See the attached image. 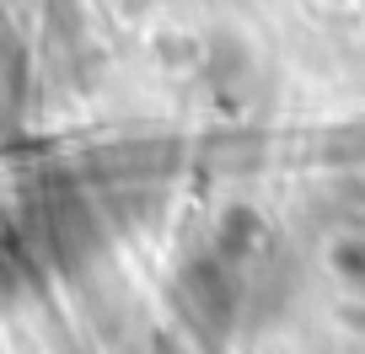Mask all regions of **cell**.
<instances>
[{
  "label": "cell",
  "instance_id": "1",
  "mask_svg": "<svg viewBox=\"0 0 365 354\" xmlns=\"http://www.w3.org/2000/svg\"><path fill=\"white\" fill-rule=\"evenodd\" d=\"M178 306L210 343H220L231 333V322H237V306H242V269L220 247L194 258L178 274Z\"/></svg>",
  "mask_w": 365,
  "mask_h": 354
}]
</instances>
